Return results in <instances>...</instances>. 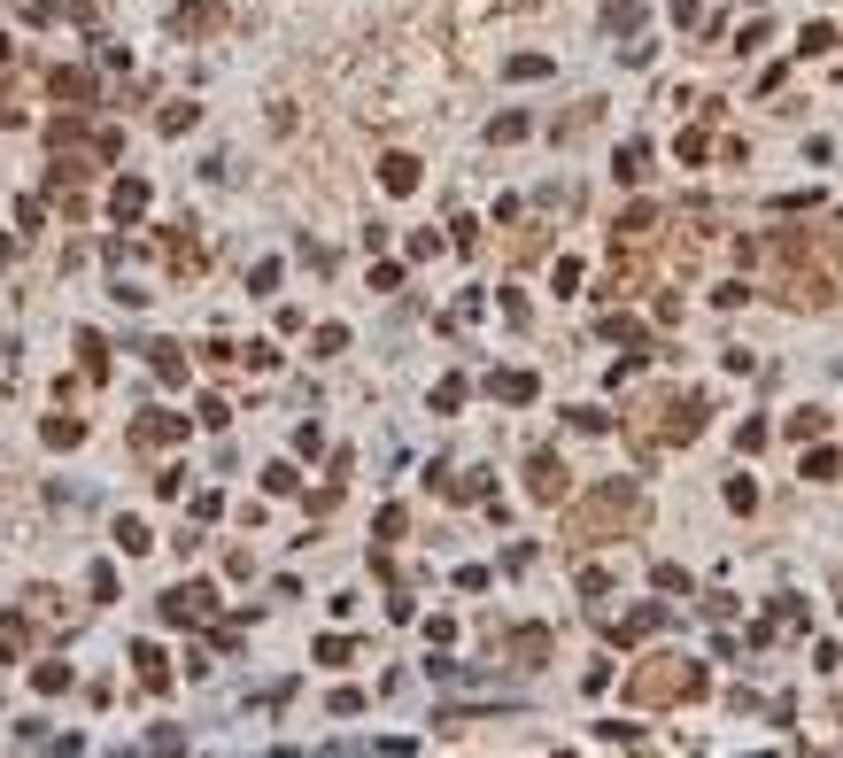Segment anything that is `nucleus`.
<instances>
[{
    "label": "nucleus",
    "instance_id": "4",
    "mask_svg": "<svg viewBox=\"0 0 843 758\" xmlns=\"http://www.w3.org/2000/svg\"><path fill=\"white\" fill-rule=\"evenodd\" d=\"M526 488H534V496H542V503H557V496H565V465H557L550 449H542V457L526 465Z\"/></svg>",
    "mask_w": 843,
    "mask_h": 758
},
{
    "label": "nucleus",
    "instance_id": "2",
    "mask_svg": "<svg viewBox=\"0 0 843 758\" xmlns=\"http://www.w3.org/2000/svg\"><path fill=\"white\" fill-rule=\"evenodd\" d=\"M627 697L635 704H689V697H704V666H689V658H650V666L627 681Z\"/></svg>",
    "mask_w": 843,
    "mask_h": 758
},
{
    "label": "nucleus",
    "instance_id": "16",
    "mask_svg": "<svg viewBox=\"0 0 843 758\" xmlns=\"http://www.w3.org/2000/svg\"><path fill=\"white\" fill-rule=\"evenodd\" d=\"M55 93H62V101H86L93 78H86V70H55Z\"/></svg>",
    "mask_w": 843,
    "mask_h": 758
},
{
    "label": "nucleus",
    "instance_id": "8",
    "mask_svg": "<svg viewBox=\"0 0 843 758\" xmlns=\"http://www.w3.org/2000/svg\"><path fill=\"white\" fill-rule=\"evenodd\" d=\"M511 658H519V666H542V658H550V635H542V627L511 635Z\"/></svg>",
    "mask_w": 843,
    "mask_h": 758
},
{
    "label": "nucleus",
    "instance_id": "3",
    "mask_svg": "<svg viewBox=\"0 0 843 758\" xmlns=\"http://www.w3.org/2000/svg\"><path fill=\"white\" fill-rule=\"evenodd\" d=\"M209 604H217V596H209L202 581H194V588H171V596H163V619H171V627H194V619H209Z\"/></svg>",
    "mask_w": 843,
    "mask_h": 758
},
{
    "label": "nucleus",
    "instance_id": "1",
    "mask_svg": "<svg viewBox=\"0 0 843 758\" xmlns=\"http://www.w3.org/2000/svg\"><path fill=\"white\" fill-rule=\"evenodd\" d=\"M650 519V496L635 480H596L588 503H573V542H611V534H635Z\"/></svg>",
    "mask_w": 843,
    "mask_h": 758
},
{
    "label": "nucleus",
    "instance_id": "6",
    "mask_svg": "<svg viewBox=\"0 0 843 758\" xmlns=\"http://www.w3.org/2000/svg\"><path fill=\"white\" fill-rule=\"evenodd\" d=\"M217 24H225L217 0H186V8H178V31H217Z\"/></svg>",
    "mask_w": 843,
    "mask_h": 758
},
{
    "label": "nucleus",
    "instance_id": "14",
    "mask_svg": "<svg viewBox=\"0 0 843 758\" xmlns=\"http://www.w3.org/2000/svg\"><path fill=\"white\" fill-rule=\"evenodd\" d=\"M565 418H573V434H611V418H604V410H588V403H573Z\"/></svg>",
    "mask_w": 843,
    "mask_h": 758
},
{
    "label": "nucleus",
    "instance_id": "7",
    "mask_svg": "<svg viewBox=\"0 0 843 758\" xmlns=\"http://www.w3.org/2000/svg\"><path fill=\"white\" fill-rule=\"evenodd\" d=\"M163 441H178V418L171 410H147L140 418V449H163Z\"/></svg>",
    "mask_w": 843,
    "mask_h": 758
},
{
    "label": "nucleus",
    "instance_id": "20",
    "mask_svg": "<svg viewBox=\"0 0 843 758\" xmlns=\"http://www.w3.org/2000/svg\"><path fill=\"white\" fill-rule=\"evenodd\" d=\"M712 155V132H681V163H704Z\"/></svg>",
    "mask_w": 843,
    "mask_h": 758
},
{
    "label": "nucleus",
    "instance_id": "10",
    "mask_svg": "<svg viewBox=\"0 0 843 758\" xmlns=\"http://www.w3.org/2000/svg\"><path fill=\"white\" fill-rule=\"evenodd\" d=\"M658 627H666V612L650 604V612H627L619 627H611V635H619V642H635V635H658Z\"/></svg>",
    "mask_w": 843,
    "mask_h": 758
},
{
    "label": "nucleus",
    "instance_id": "19",
    "mask_svg": "<svg viewBox=\"0 0 843 758\" xmlns=\"http://www.w3.org/2000/svg\"><path fill=\"white\" fill-rule=\"evenodd\" d=\"M47 441H55V449H70V441H86V426H78V418H47Z\"/></svg>",
    "mask_w": 843,
    "mask_h": 758
},
{
    "label": "nucleus",
    "instance_id": "18",
    "mask_svg": "<svg viewBox=\"0 0 843 758\" xmlns=\"http://www.w3.org/2000/svg\"><path fill=\"white\" fill-rule=\"evenodd\" d=\"M117 550L140 557V550H155V542H147V526H140V519H117Z\"/></svg>",
    "mask_w": 843,
    "mask_h": 758
},
{
    "label": "nucleus",
    "instance_id": "15",
    "mask_svg": "<svg viewBox=\"0 0 843 758\" xmlns=\"http://www.w3.org/2000/svg\"><path fill=\"white\" fill-rule=\"evenodd\" d=\"M387 186H395V194H410V186H418V163H410V155H387Z\"/></svg>",
    "mask_w": 843,
    "mask_h": 758
},
{
    "label": "nucleus",
    "instance_id": "5",
    "mask_svg": "<svg viewBox=\"0 0 843 758\" xmlns=\"http://www.w3.org/2000/svg\"><path fill=\"white\" fill-rule=\"evenodd\" d=\"M704 426V410H697V395H673L666 403V441H689Z\"/></svg>",
    "mask_w": 843,
    "mask_h": 758
},
{
    "label": "nucleus",
    "instance_id": "9",
    "mask_svg": "<svg viewBox=\"0 0 843 758\" xmlns=\"http://www.w3.org/2000/svg\"><path fill=\"white\" fill-rule=\"evenodd\" d=\"M488 387L503 395V403H534V372H495Z\"/></svg>",
    "mask_w": 843,
    "mask_h": 758
},
{
    "label": "nucleus",
    "instance_id": "21",
    "mask_svg": "<svg viewBox=\"0 0 843 758\" xmlns=\"http://www.w3.org/2000/svg\"><path fill=\"white\" fill-rule=\"evenodd\" d=\"M836 588H843V581H836Z\"/></svg>",
    "mask_w": 843,
    "mask_h": 758
},
{
    "label": "nucleus",
    "instance_id": "11",
    "mask_svg": "<svg viewBox=\"0 0 843 758\" xmlns=\"http://www.w3.org/2000/svg\"><path fill=\"white\" fill-rule=\"evenodd\" d=\"M109 209H117V217H140L147 209V178H124L117 194H109Z\"/></svg>",
    "mask_w": 843,
    "mask_h": 758
},
{
    "label": "nucleus",
    "instance_id": "17",
    "mask_svg": "<svg viewBox=\"0 0 843 758\" xmlns=\"http://www.w3.org/2000/svg\"><path fill=\"white\" fill-rule=\"evenodd\" d=\"M642 171H650V147L627 140V147H619V178H642Z\"/></svg>",
    "mask_w": 843,
    "mask_h": 758
},
{
    "label": "nucleus",
    "instance_id": "13",
    "mask_svg": "<svg viewBox=\"0 0 843 758\" xmlns=\"http://www.w3.org/2000/svg\"><path fill=\"white\" fill-rule=\"evenodd\" d=\"M147 356H155V379H186V356H178L171 341H155V349H147Z\"/></svg>",
    "mask_w": 843,
    "mask_h": 758
},
{
    "label": "nucleus",
    "instance_id": "12",
    "mask_svg": "<svg viewBox=\"0 0 843 758\" xmlns=\"http://www.w3.org/2000/svg\"><path fill=\"white\" fill-rule=\"evenodd\" d=\"M132 666H140V681H155V689L171 681V673H163V650H155V642H140V650H132Z\"/></svg>",
    "mask_w": 843,
    "mask_h": 758
}]
</instances>
